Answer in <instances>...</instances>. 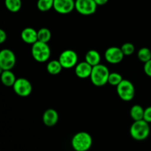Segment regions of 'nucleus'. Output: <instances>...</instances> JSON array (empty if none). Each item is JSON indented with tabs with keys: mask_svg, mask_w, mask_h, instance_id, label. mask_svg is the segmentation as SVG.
<instances>
[{
	"mask_svg": "<svg viewBox=\"0 0 151 151\" xmlns=\"http://www.w3.org/2000/svg\"><path fill=\"white\" fill-rule=\"evenodd\" d=\"M123 80L122 76L118 73H110V75L109 77V81L108 83L113 86H117L118 84H120L121 81Z\"/></svg>",
	"mask_w": 151,
	"mask_h": 151,
	"instance_id": "obj_23",
	"label": "nucleus"
},
{
	"mask_svg": "<svg viewBox=\"0 0 151 151\" xmlns=\"http://www.w3.org/2000/svg\"><path fill=\"white\" fill-rule=\"evenodd\" d=\"M125 55L120 47H111L105 52V59L111 64H118L123 59Z\"/></svg>",
	"mask_w": 151,
	"mask_h": 151,
	"instance_id": "obj_11",
	"label": "nucleus"
},
{
	"mask_svg": "<svg viewBox=\"0 0 151 151\" xmlns=\"http://www.w3.org/2000/svg\"><path fill=\"white\" fill-rule=\"evenodd\" d=\"M7 39V33L4 30L1 29L0 30V43L2 44Z\"/></svg>",
	"mask_w": 151,
	"mask_h": 151,
	"instance_id": "obj_27",
	"label": "nucleus"
},
{
	"mask_svg": "<svg viewBox=\"0 0 151 151\" xmlns=\"http://www.w3.org/2000/svg\"><path fill=\"white\" fill-rule=\"evenodd\" d=\"M145 109L139 105H135L131 108L130 110V115L133 120L135 121H139L144 118Z\"/></svg>",
	"mask_w": 151,
	"mask_h": 151,
	"instance_id": "obj_17",
	"label": "nucleus"
},
{
	"mask_svg": "<svg viewBox=\"0 0 151 151\" xmlns=\"http://www.w3.org/2000/svg\"><path fill=\"white\" fill-rule=\"evenodd\" d=\"M71 142L75 151H87L92 145V138L87 132H79L74 135Z\"/></svg>",
	"mask_w": 151,
	"mask_h": 151,
	"instance_id": "obj_3",
	"label": "nucleus"
},
{
	"mask_svg": "<svg viewBox=\"0 0 151 151\" xmlns=\"http://www.w3.org/2000/svg\"><path fill=\"white\" fill-rule=\"evenodd\" d=\"M13 88L18 96L27 97L30 95L32 87L29 80L24 78H19L13 84Z\"/></svg>",
	"mask_w": 151,
	"mask_h": 151,
	"instance_id": "obj_9",
	"label": "nucleus"
},
{
	"mask_svg": "<svg viewBox=\"0 0 151 151\" xmlns=\"http://www.w3.org/2000/svg\"><path fill=\"white\" fill-rule=\"evenodd\" d=\"M31 53L33 59L38 62H45L50 59L51 55L50 46L47 43L37 41L32 44Z\"/></svg>",
	"mask_w": 151,
	"mask_h": 151,
	"instance_id": "obj_4",
	"label": "nucleus"
},
{
	"mask_svg": "<svg viewBox=\"0 0 151 151\" xmlns=\"http://www.w3.org/2000/svg\"><path fill=\"white\" fill-rule=\"evenodd\" d=\"M16 59L14 53L10 49H3L0 52V69L2 70H11L16 64Z\"/></svg>",
	"mask_w": 151,
	"mask_h": 151,
	"instance_id": "obj_6",
	"label": "nucleus"
},
{
	"mask_svg": "<svg viewBox=\"0 0 151 151\" xmlns=\"http://www.w3.org/2000/svg\"><path fill=\"white\" fill-rule=\"evenodd\" d=\"M51 31L47 28H41L38 30V41L48 43L51 39Z\"/></svg>",
	"mask_w": 151,
	"mask_h": 151,
	"instance_id": "obj_20",
	"label": "nucleus"
},
{
	"mask_svg": "<svg viewBox=\"0 0 151 151\" xmlns=\"http://www.w3.org/2000/svg\"><path fill=\"white\" fill-rule=\"evenodd\" d=\"M97 4L94 0H76L75 9L81 14L89 16L94 14L97 10Z\"/></svg>",
	"mask_w": 151,
	"mask_h": 151,
	"instance_id": "obj_8",
	"label": "nucleus"
},
{
	"mask_svg": "<svg viewBox=\"0 0 151 151\" xmlns=\"http://www.w3.org/2000/svg\"><path fill=\"white\" fill-rule=\"evenodd\" d=\"M59 115L57 111L54 109H47L43 114V122L47 127H52L58 121Z\"/></svg>",
	"mask_w": 151,
	"mask_h": 151,
	"instance_id": "obj_13",
	"label": "nucleus"
},
{
	"mask_svg": "<svg viewBox=\"0 0 151 151\" xmlns=\"http://www.w3.org/2000/svg\"><path fill=\"white\" fill-rule=\"evenodd\" d=\"M137 56L141 62L146 63L151 59V50L147 47H142L138 51Z\"/></svg>",
	"mask_w": 151,
	"mask_h": 151,
	"instance_id": "obj_22",
	"label": "nucleus"
},
{
	"mask_svg": "<svg viewBox=\"0 0 151 151\" xmlns=\"http://www.w3.org/2000/svg\"><path fill=\"white\" fill-rule=\"evenodd\" d=\"M109 75L110 73L107 67L100 64L93 67L90 79L94 85L97 87H102L108 83Z\"/></svg>",
	"mask_w": 151,
	"mask_h": 151,
	"instance_id": "obj_1",
	"label": "nucleus"
},
{
	"mask_svg": "<svg viewBox=\"0 0 151 151\" xmlns=\"http://www.w3.org/2000/svg\"><path fill=\"white\" fill-rule=\"evenodd\" d=\"M54 5V0H38L37 7L41 12H46L52 9Z\"/></svg>",
	"mask_w": 151,
	"mask_h": 151,
	"instance_id": "obj_21",
	"label": "nucleus"
},
{
	"mask_svg": "<svg viewBox=\"0 0 151 151\" xmlns=\"http://www.w3.org/2000/svg\"><path fill=\"white\" fill-rule=\"evenodd\" d=\"M86 62H88L90 65L92 67L96 66L97 65H100L101 57L99 52L95 50H90L86 53L85 56Z\"/></svg>",
	"mask_w": 151,
	"mask_h": 151,
	"instance_id": "obj_15",
	"label": "nucleus"
},
{
	"mask_svg": "<svg viewBox=\"0 0 151 151\" xmlns=\"http://www.w3.org/2000/svg\"><path fill=\"white\" fill-rule=\"evenodd\" d=\"M143 119L147 121V122L151 123V106L145 109L144 118Z\"/></svg>",
	"mask_w": 151,
	"mask_h": 151,
	"instance_id": "obj_25",
	"label": "nucleus"
},
{
	"mask_svg": "<svg viewBox=\"0 0 151 151\" xmlns=\"http://www.w3.org/2000/svg\"><path fill=\"white\" fill-rule=\"evenodd\" d=\"M63 67L59 60H52L48 62L47 65V70L51 75H58L61 72Z\"/></svg>",
	"mask_w": 151,
	"mask_h": 151,
	"instance_id": "obj_18",
	"label": "nucleus"
},
{
	"mask_svg": "<svg viewBox=\"0 0 151 151\" xmlns=\"http://www.w3.org/2000/svg\"><path fill=\"white\" fill-rule=\"evenodd\" d=\"M53 8L60 14H68L75 9V0H54Z\"/></svg>",
	"mask_w": 151,
	"mask_h": 151,
	"instance_id": "obj_10",
	"label": "nucleus"
},
{
	"mask_svg": "<svg viewBox=\"0 0 151 151\" xmlns=\"http://www.w3.org/2000/svg\"><path fill=\"white\" fill-rule=\"evenodd\" d=\"M1 82L6 87H13L16 78L11 70H2L1 74Z\"/></svg>",
	"mask_w": 151,
	"mask_h": 151,
	"instance_id": "obj_16",
	"label": "nucleus"
},
{
	"mask_svg": "<svg viewBox=\"0 0 151 151\" xmlns=\"http://www.w3.org/2000/svg\"><path fill=\"white\" fill-rule=\"evenodd\" d=\"M120 48L125 56H130V55H132L133 53H134V51H135V47H134V44L131 42L125 43V44H122V47H121Z\"/></svg>",
	"mask_w": 151,
	"mask_h": 151,
	"instance_id": "obj_24",
	"label": "nucleus"
},
{
	"mask_svg": "<svg viewBox=\"0 0 151 151\" xmlns=\"http://www.w3.org/2000/svg\"><path fill=\"white\" fill-rule=\"evenodd\" d=\"M58 60L63 68L69 69L78 65V56L76 52L74 50H66L60 53Z\"/></svg>",
	"mask_w": 151,
	"mask_h": 151,
	"instance_id": "obj_7",
	"label": "nucleus"
},
{
	"mask_svg": "<svg viewBox=\"0 0 151 151\" xmlns=\"http://www.w3.org/2000/svg\"><path fill=\"white\" fill-rule=\"evenodd\" d=\"M116 92L122 100L129 102L132 100L135 96V87L131 81L123 79L120 84L116 86Z\"/></svg>",
	"mask_w": 151,
	"mask_h": 151,
	"instance_id": "obj_5",
	"label": "nucleus"
},
{
	"mask_svg": "<svg viewBox=\"0 0 151 151\" xmlns=\"http://www.w3.org/2000/svg\"><path fill=\"white\" fill-rule=\"evenodd\" d=\"M4 4L9 11L16 13L22 7V0H4Z\"/></svg>",
	"mask_w": 151,
	"mask_h": 151,
	"instance_id": "obj_19",
	"label": "nucleus"
},
{
	"mask_svg": "<svg viewBox=\"0 0 151 151\" xmlns=\"http://www.w3.org/2000/svg\"><path fill=\"white\" fill-rule=\"evenodd\" d=\"M94 1L96 2V4H97V6L98 5H104V4H106V3L109 1V0H94Z\"/></svg>",
	"mask_w": 151,
	"mask_h": 151,
	"instance_id": "obj_28",
	"label": "nucleus"
},
{
	"mask_svg": "<svg viewBox=\"0 0 151 151\" xmlns=\"http://www.w3.org/2000/svg\"><path fill=\"white\" fill-rule=\"evenodd\" d=\"M93 67L90 65L88 62H82L78 63L75 66V72L77 76L81 78H86L91 76Z\"/></svg>",
	"mask_w": 151,
	"mask_h": 151,
	"instance_id": "obj_12",
	"label": "nucleus"
},
{
	"mask_svg": "<svg viewBox=\"0 0 151 151\" xmlns=\"http://www.w3.org/2000/svg\"><path fill=\"white\" fill-rule=\"evenodd\" d=\"M150 129L149 123L144 119L135 121L130 128L131 137L137 141H142L147 139L150 135Z\"/></svg>",
	"mask_w": 151,
	"mask_h": 151,
	"instance_id": "obj_2",
	"label": "nucleus"
},
{
	"mask_svg": "<svg viewBox=\"0 0 151 151\" xmlns=\"http://www.w3.org/2000/svg\"><path fill=\"white\" fill-rule=\"evenodd\" d=\"M22 41L27 44H33L38 41V30L32 28H26L21 33Z\"/></svg>",
	"mask_w": 151,
	"mask_h": 151,
	"instance_id": "obj_14",
	"label": "nucleus"
},
{
	"mask_svg": "<svg viewBox=\"0 0 151 151\" xmlns=\"http://www.w3.org/2000/svg\"><path fill=\"white\" fill-rule=\"evenodd\" d=\"M144 71L147 76L151 78V59L144 65Z\"/></svg>",
	"mask_w": 151,
	"mask_h": 151,
	"instance_id": "obj_26",
	"label": "nucleus"
}]
</instances>
